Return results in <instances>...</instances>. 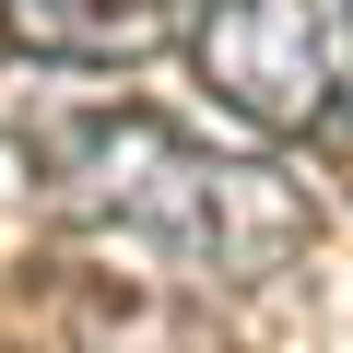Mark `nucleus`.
<instances>
[{"instance_id": "obj_1", "label": "nucleus", "mask_w": 353, "mask_h": 353, "mask_svg": "<svg viewBox=\"0 0 353 353\" xmlns=\"http://www.w3.org/2000/svg\"><path fill=\"white\" fill-rule=\"evenodd\" d=\"M24 153L48 176V201L141 259H165L176 283H271L294 248H306V189L271 165V153H224V141H189L153 106H36L24 118Z\"/></svg>"}, {"instance_id": "obj_2", "label": "nucleus", "mask_w": 353, "mask_h": 353, "mask_svg": "<svg viewBox=\"0 0 353 353\" xmlns=\"http://www.w3.org/2000/svg\"><path fill=\"white\" fill-rule=\"evenodd\" d=\"M189 59L224 118L259 141H330L353 130V0H201Z\"/></svg>"}, {"instance_id": "obj_3", "label": "nucleus", "mask_w": 353, "mask_h": 353, "mask_svg": "<svg viewBox=\"0 0 353 353\" xmlns=\"http://www.w3.org/2000/svg\"><path fill=\"white\" fill-rule=\"evenodd\" d=\"M0 36L48 71H130L176 36V0H0Z\"/></svg>"}]
</instances>
